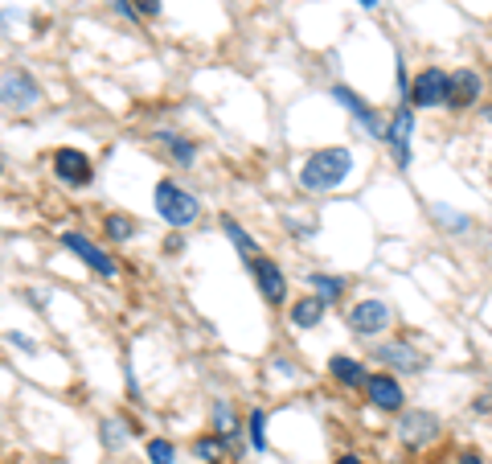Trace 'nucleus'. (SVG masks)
I'll list each match as a JSON object with an SVG mask.
<instances>
[{"mask_svg":"<svg viewBox=\"0 0 492 464\" xmlns=\"http://www.w3.org/2000/svg\"><path fill=\"white\" fill-rule=\"evenodd\" d=\"M353 173V152L349 149H320L300 165V185L308 193L336 190Z\"/></svg>","mask_w":492,"mask_h":464,"instance_id":"obj_1","label":"nucleus"},{"mask_svg":"<svg viewBox=\"0 0 492 464\" xmlns=\"http://www.w3.org/2000/svg\"><path fill=\"white\" fill-rule=\"evenodd\" d=\"M156 214H160L169 226L185 231V226H193L197 218H201V201H197L189 190H180L177 181H160L156 185Z\"/></svg>","mask_w":492,"mask_h":464,"instance_id":"obj_2","label":"nucleus"},{"mask_svg":"<svg viewBox=\"0 0 492 464\" xmlns=\"http://www.w3.org/2000/svg\"><path fill=\"white\" fill-rule=\"evenodd\" d=\"M37 99H41V87L29 70H5L0 75V103L8 111H29L37 108Z\"/></svg>","mask_w":492,"mask_h":464,"instance_id":"obj_3","label":"nucleus"},{"mask_svg":"<svg viewBox=\"0 0 492 464\" xmlns=\"http://www.w3.org/2000/svg\"><path fill=\"white\" fill-rule=\"evenodd\" d=\"M410 99H415V108H443L451 99V75H443L439 67L418 70L415 87H410Z\"/></svg>","mask_w":492,"mask_h":464,"instance_id":"obj_4","label":"nucleus"},{"mask_svg":"<svg viewBox=\"0 0 492 464\" xmlns=\"http://www.w3.org/2000/svg\"><path fill=\"white\" fill-rule=\"evenodd\" d=\"M390 304L385 300H357V304L349 308V329L357 333V337H377V333H385V325H390Z\"/></svg>","mask_w":492,"mask_h":464,"instance_id":"obj_5","label":"nucleus"},{"mask_svg":"<svg viewBox=\"0 0 492 464\" xmlns=\"http://www.w3.org/2000/svg\"><path fill=\"white\" fill-rule=\"evenodd\" d=\"M439 415H431V411H406L398 419V439L402 444H410V448H423V444H435L439 439Z\"/></svg>","mask_w":492,"mask_h":464,"instance_id":"obj_6","label":"nucleus"},{"mask_svg":"<svg viewBox=\"0 0 492 464\" xmlns=\"http://www.w3.org/2000/svg\"><path fill=\"white\" fill-rule=\"evenodd\" d=\"M251 275H254V284H259V296L267 300V304H279V300H287V275L279 272L275 259L254 255V259H251Z\"/></svg>","mask_w":492,"mask_h":464,"instance_id":"obj_7","label":"nucleus"},{"mask_svg":"<svg viewBox=\"0 0 492 464\" xmlns=\"http://www.w3.org/2000/svg\"><path fill=\"white\" fill-rule=\"evenodd\" d=\"M410 136H415V116H410V108H398L385 124V144H390L398 169H410Z\"/></svg>","mask_w":492,"mask_h":464,"instance_id":"obj_8","label":"nucleus"},{"mask_svg":"<svg viewBox=\"0 0 492 464\" xmlns=\"http://www.w3.org/2000/svg\"><path fill=\"white\" fill-rule=\"evenodd\" d=\"M62 247H66V251H74V255H78L82 263L95 267V275H103V280H115V259L107 255L103 247H95L90 239H82L78 231H66V234H62Z\"/></svg>","mask_w":492,"mask_h":464,"instance_id":"obj_9","label":"nucleus"},{"mask_svg":"<svg viewBox=\"0 0 492 464\" xmlns=\"http://www.w3.org/2000/svg\"><path fill=\"white\" fill-rule=\"evenodd\" d=\"M333 99L341 103V108L349 111V116L357 119L361 128H365V132H374V136H382V140H385V124H382V116H377V111L369 108V103L361 99L357 91H349V87H341V83H336V87H333Z\"/></svg>","mask_w":492,"mask_h":464,"instance_id":"obj_10","label":"nucleus"},{"mask_svg":"<svg viewBox=\"0 0 492 464\" xmlns=\"http://www.w3.org/2000/svg\"><path fill=\"white\" fill-rule=\"evenodd\" d=\"M54 173H57V181L74 185V190L95 181V169H90V160L82 157L78 149H57L54 152Z\"/></svg>","mask_w":492,"mask_h":464,"instance_id":"obj_11","label":"nucleus"},{"mask_svg":"<svg viewBox=\"0 0 492 464\" xmlns=\"http://www.w3.org/2000/svg\"><path fill=\"white\" fill-rule=\"evenodd\" d=\"M374 357H377L382 366H394V370H402V374H418V370L426 366V357L418 354V349H410L406 341H390V345H377Z\"/></svg>","mask_w":492,"mask_h":464,"instance_id":"obj_12","label":"nucleus"},{"mask_svg":"<svg viewBox=\"0 0 492 464\" xmlns=\"http://www.w3.org/2000/svg\"><path fill=\"white\" fill-rule=\"evenodd\" d=\"M480 91H484V83H480L476 70H451V99H447V108H456V111L476 108V103H480Z\"/></svg>","mask_w":492,"mask_h":464,"instance_id":"obj_13","label":"nucleus"},{"mask_svg":"<svg viewBox=\"0 0 492 464\" xmlns=\"http://www.w3.org/2000/svg\"><path fill=\"white\" fill-rule=\"evenodd\" d=\"M365 395H369V403H374L377 411H402V398H406L390 374H374V378L365 382Z\"/></svg>","mask_w":492,"mask_h":464,"instance_id":"obj_14","label":"nucleus"},{"mask_svg":"<svg viewBox=\"0 0 492 464\" xmlns=\"http://www.w3.org/2000/svg\"><path fill=\"white\" fill-rule=\"evenodd\" d=\"M328 370H333V378H336V382H344V387H365V382H369L365 366H361L357 357H344V354H336L333 362H328Z\"/></svg>","mask_w":492,"mask_h":464,"instance_id":"obj_15","label":"nucleus"},{"mask_svg":"<svg viewBox=\"0 0 492 464\" xmlns=\"http://www.w3.org/2000/svg\"><path fill=\"white\" fill-rule=\"evenodd\" d=\"M292 321L300 325V329H316L320 321H324V300L320 296H303L292 304Z\"/></svg>","mask_w":492,"mask_h":464,"instance_id":"obj_16","label":"nucleus"},{"mask_svg":"<svg viewBox=\"0 0 492 464\" xmlns=\"http://www.w3.org/2000/svg\"><path fill=\"white\" fill-rule=\"evenodd\" d=\"M156 144L160 149H169V157L177 160V165H193V157H197V149L185 140V136H177V132H156Z\"/></svg>","mask_w":492,"mask_h":464,"instance_id":"obj_17","label":"nucleus"},{"mask_svg":"<svg viewBox=\"0 0 492 464\" xmlns=\"http://www.w3.org/2000/svg\"><path fill=\"white\" fill-rule=\"evenodd\" d=\"M308 284L316 288V296L324 300V304H328V300H341L344 296V275H320V272H312Z\"/></svg>","mask_w":492,"mask_h":464,"instance_id":"obj_18","label":"nucleus"},{"mask_svg":"<svg viewBox=\"0 0 492 464\" xmlns=\"http://www.w3.org/2000/svg\"><path fill=\"white\" fill-rule=\"evenodd\" d=\"M221 231L230 234V242H234V247H238V255H246V259H254V255H259V247H254V239L242 231V226L234 222V218H221Z\"/></svg>","mask_w":492,"mask_h":464,"instance_id":"obj_19","label":"nucleus"},{"mask_svg":"<svg viewBox=\"0 0 492 464\" xmlns=\"http://www.w3.org/2000/svg\"><path fill=\"white\" fill-rule=\"evenodd\" d=\"M213 428H218V436L226 439H234L238 436V423H234V411H230V403L226 398H218V403H213Z\"/></svg>","mask_w":492,"mask_h":464,"instance_id":"obj_20","label":"nucleus"},{"mask_svg":"<svg viewBox=\"0 0 492 464\" xmlns=\"http://www.w3.org/2000/svg\"><path fill=\"white\" fill-rule=\"evenodd\" d=\"M107 234H111L115 242H128L131 234H136V222H131V218H123V214H111V218H107Z\"/></svg>","mask_w":492,"mask_h":464,"instance_id":"obj_21","label":"nucleus"},{"mask_svg":"<svg viewBox=\"0 0 492 464\" xmlns=\"http://www.w3.org/2000/svg\"><path fill=\"white\" fill-rule=\"evenodd\" d=\"M148 460L152 464H172L177 460V448H172L169 439H148Z\"/></svg>","mask_w":492,"mask_h":464,"instance_id":"obj_22","label":"nucleus"},{"mask_svg":"<svg viewBox=\"0 0 492 464\" xmlns=\"http://www.w3.org/2000/svg\"><path fill=\"white\" fill-rule=\"evenodd\" d=\"M267 411H251V448L254 452H262V448H267Z\"/></svg>","mask_w":492,"mask_h":464,"instance_id":"obj_23","label":"nucleus"},{"mask_svg":"<svg viewBox=\"0 0 492 464\" xmlns=\"http://www.w3.org/2000/svg\"><path fill=\"white\" fill-rule=\"evenodd\" d=\"M98 431H103V444L107 448H119L123 439H128V431H123L119 419H103V423H98Z\"/></svg>","mask_w":492,"mask_h":464,"instance_id":"obj_24","label":"nucleus"},{"mask_svg":"<svg viewBox=\"0 0 492 464\" xmlns=\"http://www.w3.org/2000/svg\"><path fill=\"white\" fill-rule=\"evenodd\" d=\"M221 444H226L221 436H201V439H197V456L213 464V460H218V452H221Z\"/></svg>","mask_w":492,"mask_h":464,"instance_id":"obj_25","label":"nucleus"},{"mask_svg":"<svg viewBox=\"0 0 492 464\" xmlns=\"http://www.w3.org/2000/svg\"><path fill=\"white\" fill-rule=\"evenodd\" d=\"M139 17H160V0H136Z\"/></svg>","mask_w":492,"mask_h":464,"instance_id":"obj_26","label":"nucleus"},{"mask_svg":"<svg viewBox=\"0 0 492 464\" xmlns=\"http://www.w3.org/2000/svg\"><path fill=\"white\" fill-rule=\"evenodd\" d=\"M8 345L25 349V354H33V349H37V345H33V341H29V337H21V333H8Z\"/></svg>","mask_w":492,"mask_h":464,"instance_id":"obj_27","label":"nucleus"},{"mask_svg":"<svg viewBox=\"0 0 492 464\" xmlns=\"http://www.w3.org/2000/svg\"><path fill=\"white\" fill-rule=\"evenodd\" d=\"M111 5H115V13H119V17H136V9H131V5H128V0H111Z\"/></svg>","mask_w":492,"mask_h":464,"instance_id":"obj_28","label":"nucleus"},{"mask_svg":"<svg viewBox=\"0 0 492 464\" xmlns=\"http://www.w3.org/2000/svg\"><path fill=\"white\" fill-rule=\"evenodd\" d=\"M472 411H492V395H480V398H476Z\"/></svg>","mask_w":492,"mask_h":464,"instance_id":"obj_29","label":"nucleus"},{"mask_svg":"<svg viewBox=\"0 0 492 464\" xmlns=\"http://www.w3.org/2000/svg\"><path fill=\"white\" fill-rule=\"evenodd\" d=\"M456 464H484V460H480L476 452H459V460H456Z\"/></svg>","mask_w":492,"mask_h":464,"instance_id":"obj_30","label":"nucleus"},{"mask_svg":"<svg viewBox=\"0 0 492 464\" xmlns=\"http://www.w3.org/2000/svg\"><path fill=\"white\" fill-rule=\"evenodd\" d=\"M336 464H361V456H341Z\"/></svg>","mask_w":492,"mask_h":464,"instance_id":"obj_31","label":"nucleus"},{"mask_svg":"<svg viewBox=\"0 0 492 464\" xmlns=\"http://www.w3.org/2000/svg\"><path fill=\"white\" fill-rule=\"evenodd\" d=\"M361 5H365V9H377V0H361Z\"/></svg>","mask_w":492,"mask_h":464,"instance_id":"obj_32","label":"nucleus"},{"mask_svg":"<svg viewBox=\"0 0 492 464\" xmlns=\"http://www.w3.org/2000/svg\"><path fill=\"white\" fill-rule=\"evenodd\" d=\"M484 119H488V124H492V108H484Z\"/></svg>","mask_w":492,"mask_h":464,"instance_id":"obj_33","label":"nucleus"},{"mask_svg":"<svg viewBox=\"0 0 492 464\" xmlns=\"http://www.w3.org/2000/svg\"><path fill=\"white\" fill-rule=\"evenodd\" d=\"M213 464H218V460H213Z\"/></svg>","mask_w":492,"mask_h":464,"instance_id":"obj_34","label":"nucleus"},{"mask_svg":"<svg viewBox=\"0 0 492 464\" xmlns=\"http://www.w3.org/2000/svg\"><path fill=\"white\" fill-rule=\"evenodd\" d=\"M488 177H492V173H488Z\"/></svg>","mask_w":492,"mask_h":464,"instance_id":"obj_35","label":"nucleus"}]
</instances>
